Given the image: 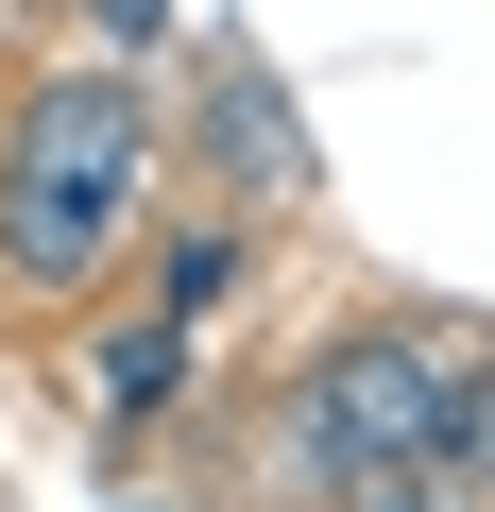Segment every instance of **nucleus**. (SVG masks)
Here are the masks:
<instances>
[{
    "label": "nucleus",
    "instance_id": "nucleus-2",
    "mask_svg": "<svg viewBox=\"0 0 495 512\" xmlns=\"http://www.w3.org/2000/svg\"><path fill=\"white\" fill-rule=\"evenodd\" d=\"M461 376H478V359H461L444 325H342V342L308 359V393H291V444H274V461H291V495H325V512H342V495H376V478H427V461H444Z\"/></svg>",
    "mask_w": 495,
    "mask_h": 512
},
{
    "label": "nucleus",
    "instance_id": "nucleus-3",
    "mask_svg": "<svg viewBox=\"0 0 495 512\" xmlns=\"http://www.w3.org/2000/svg\"><path fill=\"white\" fill-rule=\"evenodd\" d=\"M239 256H257V222H239V205H222V222H188V239L154 256V325H222V291H239Z\"/></svg>",
    "mask_w": 495,
    "mask_h": 512
},
{
    "label": "nucleus",
    "instance_id": "nucleus-5",
    "mask_svg": "<svg viewBox=\"0 0 495 512\" xmlns=\"http://www.w3.org/2000/svg\"><path fill=\"white\" fill-rule=\"evenodd\" d=\"M427 478H444V495H478V512H495V359H478V376H461V410H444V461H427Z\"/></svg>",
    "mask_w": 495,
    "mask_h": 512
},
{
    "label": "nucleus",
    "instance_id": "nucleus-1",
    "mask_svg": "<svg viewBox=\"0 0 495 512\" xmlns=\"http://www.w3.org/2000/svg\"><path fill=\"white\" fill-rule=\"evenodd\" d=\"M137 205H154V103L120 69H52L18 103V137H0V274H18V308L103 291Z\"/></svg>",
    "mask_w": 495,
    "mask_h": 512
},
{
    "label": "nucleus",
    "instance_id": "nucleus-6",
    "mask_svg": "<svg viewBox=\"0 0 495 512\" xmlns=\"http://www.w3.org/2000/svg\"><path fill=\"white\" fill-rule=\"evenodd\" d=\"M171 376H188V325H154V308H137V325H120V359H103V410H154Z\"/></svg>",
    "mask_w": 495,
    "mask_h": 512
},
{
    "label": "nucleus",
    "instance_id": "nucleus-8",
    "mask_svg": "<svg viewBox=\"0 0 495 512\" xmlns=\"http://www.w3.org/2000/svg\"><path fill=\"white\" fill-rule=\"evenodd\" d=\"M103 35H120V52H154V35H171V18H154V0H103Z\"/></svg>",
    "mask_w": 495,
    "mask_h": 512
},
{
    "label": "nucleus",
    "instance_id": "nucleus-7",
    "mask_svg": "<svg viewBox=\"0 0 495 512\" xmlns=\"http://www.w3.org/2000/svg\"><path fill=\"white\" fill-rule=\"evenodd\" d=\"M342 512H478V495H444V478H376V495H342Z\"/></svg>",
    "mask_w": 495,
    "mask_h": 512
},
{
    "label": "nucleus",
    "instance_id": "nucleus-4",
    "mask_svg": "<svg viewBox=\"0 0 495 512\" xmlns=\"http://www.w3.org/2000/svg\"><path fill=\"white\" fill-rule=\"evenodd\" d=\"M205 171L274 205V188H291V103H274V86H222V154H205Z\"/></svg>",
    "mask_w": 495,
    "mask_h": 512
}]
</instances>
